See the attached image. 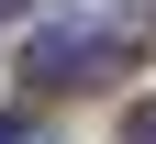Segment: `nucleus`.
<instances>
[{
  "label": "nucleus",
  "mask_w": 156,
  "mask_h": 144,
  "mask_svg": "<svg viewBox=\"0 0 156 144\" xmlns=\"http://www.w3.org/2000/svg\"><path fill=\"white\" fill-rule=\"evenodd\" d=\"M112 67H123V45H112V33H78V22H56V33L23 45V78H45V89H89V78H112Z\"/></svg>",
  "instance_id": "nucleus-1"
},
{
  "label": "nucleus",
  "mask_w": 156,
  "mask_h": 144,
  "mask_svg": "<svg viewBox=\"0 0 156 144\" xmlns=\"http://www.w3.org/2000/svg\"><path fill=\"white\" fill-rule=\"evenodd\" d=\"M123 144H156V100H134V122H123Z\"/></svg>",
  "instance_id": "nucleus-2"
},
{
  "label": "nucleus",
  "mask_w": 156,
  "mask_h": 144,
  "mask_svg": "<svg viewBox=\"0 0 156 144\" xmlns=\"http://www.w3.org/2000/svg\"><path fill=\"white\" fill-rule=\"evenodd\" d=\"M0 144H23V111H0Z\"/></svg>",
  "instance_id": "nucleus-3"
},
{
  "label": "nucleus",
  "mask_w": 156,
  "mask_h": 144,
  "mask_svg": "<svg viewBox=\"0 0 156 144\" xmlns=\"http://www.w3.org/2000/svg\"><path fill=\"white\" fill-rule=\"evenodd\" d=\"M0 11H23V0H0Z\"/></svg>",
  "instance_id": "nucleus-4"
}]
</instances>
